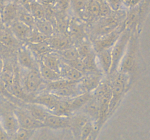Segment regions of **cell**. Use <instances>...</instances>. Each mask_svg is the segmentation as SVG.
I'll return each instance as SVG.
<instances>
[{
    "mask_svg": "<svg viewBox=\"0 0 150 140\" xmlns=\"http://www.w3.org/2000/svg\"><path fill=\"white\" fill-rule=\"evenodd\" d=\"M130 74L122 71H117L114 74V77L111 80V100H110L109 112L108 116H111L124 96L129 84Z\"/></svg>",
    "mask_w": 150,
    "mask_h": 140,
    "instance_id": "obj_1",
    "label": "cell"
},
{
    "mask_svg": "<svg viewBox=\"0 0 150 140\" xmlns=\"http://www.w3.org/2000/svg\"><path fill=\"white\" fill-rule=\"evenodd\" d=\"M133 29L129 27H125L119 39L111 48V55H112V66H111V74H114L117 72L120 67V63L127 48L130 36Z\"/></svg>",
    "mask_w": 150,
    "mask_h": 140,
    "instance_id": "obj_2",
    "label": "cell"
},
{
    "mask_svg": "<svg viewBox=\"0 0 150 140\" xmlns=\"http://www.w3.org/2000/svg\"><path fill=\"white\" fill-rule=\"evenodd\" d=\"M0 124L10 137L20 128L14 107L10 103L0 101Z\"/></svg>",
    "mask_w": 150,
    "mask_h": 140,
    "instance_id": "obj_3",
    "label": "cell"
},
{
    "mask_svg": "<svg viewBox=\"0 0 150 140\" xmlns=\"http://www.w3.org/2000/svg\"><path fill=\"white\" fill-rule=\"evenodd\" d=\"M120 18L121 16L120 15L111 14L106 17L99 18L98 23H95L93 29H92L94 39L109 34L118 28L125 21V20H122Z\"/></svg>",
    "mask_w": 150,
    "mask_h": 140,
    "instance_id": "obj_4",
    "label": "cell"
},
{
    "mask_svg": "<svg viewBox=\"0 0 150 140\" xmlns=\"http://www.w3.org/2000/svg\"><path fill=\"white\" fill-rule=\"evenodd\" d=\"M136 48H137V37L136 36V33L133 32V30L127 48L117 71H122L128 74H130V73L133 71L136 64Z\"/></svg>",
    "mask_w": 150,
    "mask_h": 140,
    "instance_id": "obj_5",
    "label": "cell"
},
{
    "mask_svg": "<svg viewBox=\"0 0 150 140\" xmlns=\"http://www.w3.org/2000/svg\"><path fill=\"white\" fill-rule=\"evenodd\" d=\"M125 27V23L124 21L118 28H117L113 32H110L109 34L92 39V43L95 52H97L112 48Z\"/></svg>",
    "mask_w": 150,
    "mask_h": 140,
    "instance_id": "obj_6",
    "label": "cell"
},
{
    "mask_svg": "<svg viewBox=\"0 0 150 140\" xmlns=\"http://www.w3.org/2000/svg\"><path fill=\"white\" fill-rule=\"evenodd\" d=\"M25 70V69H23ZM24 74H21V81L23 88L29 95H32L38 91L43 84V81L39 71L25 70Z\"/></svg>",
    "mask_w": 150,
    "mask_h": 140,
    "instance_id": "obj_7",
    "label": "cell"
},
{
    "mask_svg": "<svg viewBox=\"0 0 150 140\" xmlns=\"http://www.w3.org/2000/svg\"><path fill=\"white\" fill-rule=\"evenodd\" d=\"M17 63L21 69L25 70L39 71L38 60L28 46H21L18 48Z\"/></svg>",
    "mask_w": 150,
    "mask_h": 140,
    "instance_id": "obj_8",
    "label": "cell"
},
{
    "mask_svg": "<svg viewBox=\"0 0 150 140\" xmlns=\"http://www.w3.org/2000/svg\"><path fill=\"white\" fill-rule=\"evenodd\" d=\"M14 112L20 128L35 131L37 128L44 127L43 123L35 120L25 108L15 106Z\"/></svg>",
    "mask_w": 150,
    "mask_h": 140,
    "instance_id": "obj_9",
    "label": "cell"
},
{
    "mask_svg": "<svg viewBox=\"0 0 150 140\" xmlns=\"http://www.w3.org/2000/svg\"><path fill=\"white\" fill-rule=\"evenodd\" d=\"M101 72H89L83 74L78 81L77 85L81 93H92L103 78Z\"/></svg>",
    "mask_w": 150,
    "mask_h": 140,
    "instance_id": "obj_10",
    "label": "cell"
},
{
    "mask_svg": "<svg viewBox=\"0 0 150 140\" xmlns=\"http://www.w3.org/2000/svg\"><path fill=\"white\" fill-rule=\"evenodd\" d=\"M20 7L17 3L10 1L3 6L0 10V20L4 26H8L12 22L18 18Z\"/></svg>",
    "mask_w": 150,
    "mask_h": 140,
    "instance_id": "obj_11",
    "label": "cell"
},
{
    "mask_svg": "<svg viewBox=\"0 0 150 140\" xmlns=\"http://www.w3.org/2000/svg\"><path fill=\"white\" fill-rule=\"evenodd\" d=\"M70 124H71L70 116H62V115H54L51 112H49L43 122L44 127H48L53 129L70 128Z\"/></svg>",
    "mask_w": 150,
    "mask_h": 140,
    "instance_id": "obj_12",
    "label": "cell"
},
{
    "mask_svg": "<svg viewBox=\"0 0 150 140\" xmlns=\"http://www.w3.org/2000/svg\"><path fill=\"white\" fill-rule=\"evenodd\" d=\"M96 59L100 71L105 75L111 74V66H112L111 48L97 52Z\"/></svg>",
    "mask_w": 150,
    "mask_h": 140,
    "instance_id": "obj_13",
    "label": "cell"
},
{
    "mask_svg": "<svg viewBox=\"0 0 150 140\" xmlns=\"http://www.w3.org/2000/svg\"><path fill=\"white\" fill-rule=\"evenodd\" d=\"M8 27L10 32L19 41H26L33 29L18 19L12 22Z\"/></svg>",
    "mask_w": 150,
    "mask_h": 140,
    "instance_id": "obj_14",
    "label": "cell"
},
{
    "mask_svg": "<svg viewBox=\"0 0 150 140\" xmlns=\"http://www.w3.org/2000/svg\"><path fill=\"white\" fill-rule=\"evenodd\" d=\"M59 99V97L55 96L53 93L48 91H45L44 93H40L38 96H34L29 102L41 105V106H44L46 109H48V112H50Z\"/></svg>",
    "mask_w": 150,
    "mask_h": 140,
    "instance_id": "obj_15",
    "label": "cell"
},
{
    "mask_svg": "<svg viewBox=\"0 0 150 140\" xmlns=\"http://www.w3.org/2000/svg\"><path fill=\"white\" fill-rule=\"evenodd\" d=\"M48 42L53 51H60L74 46L73 40L64 35H55L48 39Z\"/></svg>",
    "mask_w": 150,
    "mask_h": 140,
    "instance_id": "obj_16",
    "label": "cell"
},
{
    "mask_svg": "<svg viewBox=\"0 0 150 140\" xmlns=\"http://www.w3.org/2000/svg\"><path fill=\"white\" fill-rule=\"evenodd\" d=\"M81 109L94 123H96L99 118L100 113L99 102L97 98L92 96Z\"/></svg>",
    "mask_w": 150,
    "mask_h": 140,
    "instance_id": "obj_17",
    "label": "cell"
},
{
    "mask_svg": "<svg viewBox=\"0 0 150 140\" xmlns=\"http://www.w3.org/2000/svg\"><path fill=\"white\" fill-rule=\"evenodd\" d=\"M77 83L78 82H76V83H73V84L68 85H66L64 87L48 92H50V93H53L54 95L59 98H62V99H73V98L76 97L78 95L82 93H81L80 90L78 87Z\"/></svg>",
    "mask_w": 150,
    "mask_h": 140,
    "instance_id": "obj_18",
    "label": "cell"
},
{
    "mask_svg": "<svg viewBox=\"0 0 150 140\" xmlns=\"http://www.w3.org/2000/svg\"><path fill=\"white\" fill-rule=\"evenodd\" d=\"M38 61H40L44 65L48 66V68L54 70L59 73L60 72L62 61L58 55V54L54 51L42 55Z\"/></svg>",
    "mask_w": 150,
    "mask_h": 140,
    "instance_id": "obj_19",
    "label": "cell"
},
{
    "mask_svg": "<svg viewBox=\"0 0 150 140\" xmlns=\"http://www.w3.org/2000/svg\"><path fill=\"white\" fill-rule=\"evenodd\" d=\"M25 109L35 120L42 123L49 114L48 109H45L44 106L38 104L32 103V102H28L25 106Z\"/></svg>",
    "mask_w": 150,
    "mask_h": 140,
    "instance_id": "obj_20",
    "label": "cell"
},
{
    "mask_svg": "<svg viewBox=\"0 0 150 140\" xmlns=\"http://www.w3.org/2000/svg\"><path fill=\"white\" fill-rule=\"evenodd\" d=\"M70 118H71L70 128L73 130V132L74 134L75 137L78 140L79 134H80V132L82 128H83V127L84 126L85 124L88 121L91 120L84 113H83V112H79V113L73 115V117L70 115Z\"/></svg>",
    "mask_w": 150,
    "mask_h": 140,
    "instance_id": "obj_21",
    "label": "cell"
},
{
    "mask_svg": "<svg viewBox=\"0 0 150 140\" xmlns=\"http://www.w3.org/2000/svg\"><path fill=\"white\" fill-rule=\"evenodd\" d=\"M24 7L25 9L32 14L35 20L46 18V10L45 6L42 5L38 0H32Z\"/></svg>",
    "mask_w": 150,
    "mask_h": 140,
    "instance_id": "obj_22",
    "label": "cell"
},
{
    "mask_svg": "<svg viewBox=\"0 0 150 140\" xmlns=\"http://www.w3.org/2000/svg\"><path fill=\"white\" fill-rule=\"evenodd\" d=\"M99 18H100V0H88L85 8L83 19L92 20Z\"/></svg>",
    "mask_w": 150,
    "mask_h": 140,
    "instance_id": "obj_23",
    "label": "cell"
},
{
    "mask_svg": "<svg viewBox=\"0 0 150 140\" xmlns=\"http://www.w3.org/2000/svg\"><path fill=\"white\" fill-rule=\"evenodd\" d=\"M59 74L62 79L74 82L79 81L83 75V73L81 72L80 71L75 69L74 67L65 64L63 61Z\"/></svg>",
    "mask_w": 150,
    "mask_h": 140,
    "instance_id": "obj_24",
    "label": "cell"
},
{
    "mask_svg": "<svg viewBox=\"0 0 150 140\" xmlns=\"http://www.w3.org/2000/svg\"><path fill=\"white\" fill-rule=\"evenodd\" d=\"M27 46L31 50L37 59L39 60L42 55L48 53V52H53V50L51 49L49 43L47 40L43 42H38V43H27Z\"/></svg>",
    "mask_w": 150,
    "mask_h": 140,
    "instance_id": "obj_25",
    "label": "cell"
},
{
    "mask_svg": "<svg viewBox=\"0 0 150 140\" xmlns=\"http://www.w3.org/2000/svg\"><path fill=\"white\" fill-rule=\"evenodd\" d=\"M93 96L92 93H82L76 97L70 99V106L72 114L76 111L81 110L82 107L86 104V102Z\"/></svg>",
    "mask_w": 150,
    "mask_h": 140,
    "instance_id": "obj_26",
    "label": "cell"
},
{
    "mask_svg": "<svg viewBox=\"0 0 150 140\" xmlns=\"http://www.w3.org/2000/svg\"><path fill=\"white\" fill-rule=\"evenodd\" d=\"M39 64V73L41 77L45 83L54 82L62 79L61 75L59 72L48 68L45 65H44L40 61H38Z\"/></svg>",
    "mask_w": 150,
    "mask_h": 140,
    "instance_id": "obj_27",
    "label": "cell"
},
{
    "mask_svg": "<svg viewBox=\"0 0 150 140\" xmlns=\"http://www.w3.org/2000/svg\"><path fill=\"white\" fill-rule=\"evenodd\" d=\"M20 41L18 40L11 32L0 28V43L5 48H15Z\"/></svg>",
    "mask_w": 150,
    "mask_h": 140,
    "instance_id": "obj_28",
    "label": "cell"
},
{
    "mask_svg": "<svg viewBox=\"0 0 150 140\" xmlns=\"http://www.w3.org/2000/svg\"><path fill=\"white\" fill-rule=\"evenodd\" d=\"M35 28H36L41 34L46 36L48 39L54 34V26L51 22L46 18L35 20Z\"/></svg>",
    "mask_w": 150,
    "mask_h": 140,
    "instance_id": "obj_29",
    "label": "cell"
},
{
    "mask_svg": "<svg viewBox=\"0 0 150 140\" xmlns=\"http://www.w3.org/2000/svg\"><path fill=\"white\" fill-rule=\"evenodd\" d=\"M54 52L58 54V55L60 57L62 61H72V60L81 58L79 56L77 48L75 46H72L70 48H67V49L63 50L54 51Z\"/></svg>",
    "mask_w": 150,
    "mask_h": 140,
    "instance_id": "obj_30",
    "label": "cell"
},
{
    "mask_svg": "<svg viewBox=\"0 0 150 140\" xmlns=\"http://www.w3.org/2000/svg\"><path fill=\"white\" fill-rule=\"evenodd\" d=\"M76 48H77L78 51H79V56L81 59H83L86 56H88L89 54H91L95 51L93 49V46H92V41L88 40L86 38L80 41L79 45Z\"/></svg>",
    "mask_w": 150,
    "mask_h": 140,
    "instance_id": "obj_31",
    "label": "cell"
},
{
    "mask_svg": "<svg viewBox=\"0 0 150 140\" xmlns=\"http://www.w3.org/2000/svg\"><path fill=\"white\" fill-rule=\"evenodd\" d=\"M88 0H70V8L76 16L83 19L85 8Z\"/></svg>",
    "mask_w": 150,
    "mask_h": 140,
    "instance_id": "obj_32",
    "label": "cell"
},
{
    "mask_svg": "<svg viewBox=\"0 0 150 140\" xmlns=\"http://www.w3.org/2000/svg\"><path fill=\"white\" fill-rule=\"evenodd\" d=\"M69 32H70L71 36L73 39H79L80 41L82 39H85L83 36V32H84V29L81 23L78 21H73L70 23V26H69ZM79 41V42H80Z\"/></svg>",
    "mask_w": 150,
    "mask_h": 140,
    "instance_id": "obj_33",
    "label": "cell"
},
{
    "mask_svg": "<svg viewBox=\"0 0 150 140\" xmlns=\"http://www.w3.org/2000/svg\"><path fill=\"white\" fill-rule=\"evenodd\" d=\"M18 20H21L23 23L29 26V27L34 29L35 26V19L30 13L26 9H20V11L18 15Z\"/></svg>",
    "mask_w": 150,
    "mask_h": 140,
    "instance_id": "obj_34",
    "label": "cell"
},
{
    "mask_svg": "<svg viewBox=\"0 0 150 140\" xmlns=\"http://www.w3.org/2000/svg\"><path fill=\"white\" fill-rule=\"evenodd\" d=\"M34 131V130H26L20 128L10 138L11 140H29Z\"/></svg>",
    "mask_w": 150,
    "mask_h": 140,
    "instance_id": "obj_35",
    "label": "cell"
},
{
    "mask_svg": "<svg viewBox=\"0 0 150 140\" xmlns=\"http://www.w3.org/2000/svg\"><path fill=\"white\" fill-rule=\"evenodd\" d=\"M95 130V123L92 120H89L85 124L81 131L78 140H86Z\"/></svg>",
    "mask_w": 150,
    "mask_h": 140,
    "instance_id": "obj_36",
    "label": "cell"
},
{
    "mask_svg": "<svg viewBox=\"0 0 150 140\" xmlns=\"http://www.w3.org/2000/svg\"><path fill=\"white\" fill-rule=\"evenodd\" d=\"M47 39H48V38L46 36L41 34L36 28H34L32 31V33L29 35L28 39H26V42L27 43H38V42H43Z\"/></svg>",
    "mask_w": 150,
    "mask_h": 140,
    "instance_id": "obj_37",
    "label": "cell"
},
{
    "mask_svg": "<svg viewBox=\"0 0 150 140\" xmlns=\"http://www.w3.org/2000/svg\"><path fill=\"white\" fill-rule=\"evenodd\" d=\"M0 96L6 98L7 99H10L11 101H14L15 99H16V98L14 97V96L10 93V92L9 91L7 86H6L5 83L3 82V80H1V77H0Z\"/></svg>",
    "mask_w": 150,
    "mask_h": 140,
    "instance_id": "obj_38",
    "label": "cell"
},
{
    "mask_svg": "<svg viewBox=\"0 0 150 140\" xmlns=\"http://www.w3.org/2000/svg\"><path fill=\"white\" fill-rule=\"evenodd\" d=\"M113 12H120L124 7L122 0H105Z\"/></svg>",
    "mask_w": 150,
    "mask_h": 140,
    "instance_id": "obj_39",
    "label": "cell"
},
{
    "mask_svg": "<svg viewBox=\"0 0 150 140\" xmlns=\"http://www.w3.org/2000/svg\"><path fill=\"white\" fill-rule=\"evenodd\" d=\"M55 4L62 13H65L70 7V0H57Z\"/></svg>",
    "mask_w": 150,
    "mask_h": 140,
    "instance_id": "obj_40",
    "label": "cell"
},
{
    "mask_svg": "<svg viewBox=\"0 0 150 140\" xmlns=\"http://www.w3.org/2000/svg\"><path fill=\"white\" fill-rule=\"evenodd\" d=\"M38 1L44 6H52L55 4L57 0H38Z\"/></svg>",
    "mask_w": 150,
    "mask_h": 140,
    "instance_id": "obj_41",
    "label": "cell"
},
{
    "mask_svg": "<svg viewBox=\"0 0 150 140\" xmlns=\"http://www.w3.org/2000/svg\"><path fill=\"white\" fill-rule=\"evenodd\" d=\"M99 131H98V130L95 129V130H94V131L92 132V134H91V135L89 136L88 137L86 140H96L98 134H99Z\"/></svg>",
    "mask_w": 150,
    "mask_h": 140,
    "instance_id": "obj_42",
    "label": "cell"
},
{
    "mask_svg": "<svg viewBox=\"0 0 150 140\" xmlns=\"http://www.w3.org/2000/svg\"><path fill=\"white\" fill-rule=\"evenodd\" d=\"M142 1H143V0H130V4H129V8H132V7H136L138 4H140Z\"/></svg>",
    "mask_w": 150,
    "mask_h": 140,
    "instance_id": "obj_43",
    "label": "cell"
},
{
    "mask_svg": "<svg viewBox=\"0 0 150 140\" xmlns=\"http://www.w3.org/2000/svg\"><path fill=\"white\" fill-rule=\"evenodd\" d=\"M4 61H3L2 58L0 57V74H1V73L2 72L3 69H4Z\"/></svg>",
    "mask_w": 150,
    "mask_h": 140,
    "instance_id": "obj_44",
    "label": "cell"
},
{
    "mask_svg": "<svg viewBox=\"0 0 150 140\" xmlns=\"http://www.w3.org/2000/svg\"><path fill=\"white\" fill-rule=\"evenodd\" d=\"M10 1H12V0H0V6H1V7H2L3 6L7 4V3L10 2Z\"/></svg>",
    "mask_w": 150,
    "mask_h": 140,
    "instance_id": "obj_45",
    "label": "cell"
},
{
    "mask_svg": "<svg viewBox=\"0 0 150 140\" xmlns=\"http://www.w3.org/2000/svg\"><path fill=\"white\" fill-rule=\"evenodd\" d=\"M130 1V0H122V4H123V5H124V7L129 8Z\"/></svg>",
    "mask_w": 150,
    "mask_h": 140,
    "instance_id": "obj_46",
    "label": "cell"
},
{
    "mask_svg": "<svg viewBox=\"0 0 150 140\" xmlns=\"http://www.w3.org/2000/svg\"><path fill=\"white\" fill-rule=\"evenodd\" d=\"M1 48H4V46H3V45H1V43H0V49H1Z\"/></svg>",
    "mask_w": 150,
    "mask_h": 140,
    "instance_id": "obj_47",
    "label": "cell"
},
{
    "mask_svg": "<svg viewBox=\"0 0 150 140\" xmlns=\"http://www.w3.org/2000/svg\"><path fill=\"white\" fill-rule=\"evenodd\" d=\"M0 21H1V20H0Z\"/></svg>",
    "mask_w": 150,
    "mask_h": 140,
    "instance_id": "obj_48",
    "label": "cell"
}]
</instances>
